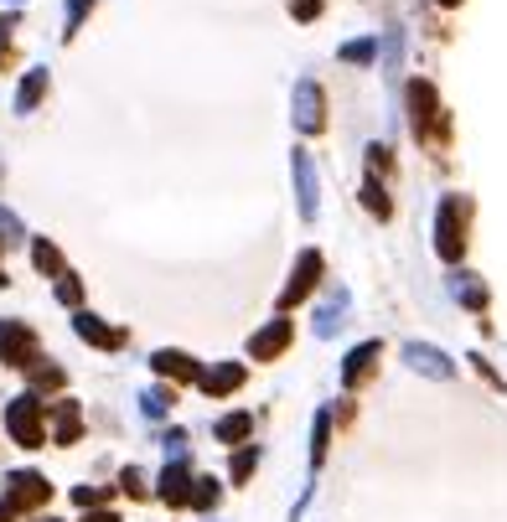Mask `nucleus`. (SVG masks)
Masks as SVG:
<instances>
[{
	"label": "nucleus",
	"instance_id": "3",
	"mask_svg": "<svg viewBox=\"0 0 507 522\" xmlns=\"http://www.w3.org/2000/svg\"><path fill=\"white\" fill-rule=\"evenodd\" d=\"M290 119H295V130H301V135H321V125H326V94H321L316 78H301V83H295Z\"/></svg>",
	"mask_w": 507,
	"mask_h": 522
},
{
	"label": "nucleus",
	"instance_id": "24",
	"mask_svg": "<svg viewBox=\"0 0 507 522\" xmlns=\"http://www.w3.org/2000/svg\"><path fill=\"white\" fill-rule=\"evenodd\" d=\"M218 497H223V486H218L213 476H197V486H192V507H197V512H213Z\"/></svg>",
	"mask_w": 507,
	"mask_h": 522
},
{
	"label": "nucleus",
	"instance_id": "18",
	"mask_svg": "<svg viewBox=\"0 0 507 522\" xmlns=\"http://www.w3.org/2000/svg\"><path fill=\"white\" fill-rule=\"evenodd\" d=\"M52 414H57V445H73L78 440V429H83V414H78V404L73 398H63V404H52Z\"/></svg>",
	"mask_w": 507,
	"mask_h": 522
},
{
	"label": "nucleus",
	"instance_id": "1",
	"mask_svg": "<svg viewBox=\"0 0 507 522\" xmlns=\"http://www.w3.org/2000/svg\"><path fill=\"white\" fill-rule=\"evenodd\" d=\"M466 218H471V202L466 197H445L435 212V249L445 264H456L466 254Z\"/></svg>",
	"mask_w": 507,
	"mask_h": 522
},
{
	"label": "nucleus",
	"instance_id": "15",
	"mask_svg": "<svg viewBox=\"0 0 507 522\" xmlns=\"http://www.w3.org/2000/svg\"><path fill=\"white\" fill-rule=\"evenodd\" d=\"M192 476H187V466H176V460H166V471H161V502H171V507H192Z\"/></svg>",
	"mask_w": 507,
	"mask_h": 522
},
{
	"label": "nucleus",
	"instance_id": "21",
	"mask_svg": "<svg viewBox=\"0 0 507 522\" xmlns=\"http://www.w3.org/2000/svg\"><path fill=\"white\" fill-rule=\"evenodd\" d=\"M32 264H37L42 274H68V269H63V254H57V243H47V238L32 243Z\"/></svg>",
	"mask_w": 507,
	"mask_h": 522
},
{
	"label": "nucleus",
	"instance_id": "2",
	"mask_svg": "<svg viewBox=\"0 0 507 522\" xmlns=\"http://www.w3.org/2000/svg\"><path fill=\"white\" fill-rule=\"evenodd\" d=\"M42 414H47V404L37 393H21L6 404V429L21 450H42Z\"/></svg>",
	"mask_w": 507,
	"mask_h": 522
},
{
	"label": "nucleus",
	"instance_id": "41",
	"mask_svg": "<svg viewBox=\"0 0 507 522\" xmlns=\"http://www.w3.org/2000/svg\"><path fill=\"white\" fill-rule=\"evenodd\" d=\"M0 285H6V269H0Z\"/></svg>",
	"mask_w": 507,
	"mask_h": 522
},
{
	"label": "nucleus",
	"instance_id": "17",
	"mask_svg": "<svg viewBox=\"0 0 507 522\" xmlns=\"http://www.w3.org/2000/svg\"><path fill=\"white\" fill-rule=\"evenodd\" d=\"M342 316H347V290H332V300L316 311V336H337V331L347 326Z\"/></svg>",
	"mask_w": 507,
	"mask_h": 522
},
{
	"label": "nucleus",
	"instance_id": "33",
	"mask_svg": "<svg viewBox=\"0 0 507 522\" xmlns=\"http://www.w3.org/2000/svg\"><path fill=\"white\" fill-rule=\"evenodd\" d=\"M73 502H78V507H99L104 491H99V486H73Z\"/></svg>",
	"mask_w": 507,
	"mask_h": 522
},
{
	"label": "nucleus",
	"instance_id": "38",
	"mask_svg": "<svg viewBox=\"0 0 507 522\" xmlns=\"http://www.w3.org/2000/svg\"><path fill=\"white\" fill-rule=\"evenodd\" d=\"M0 522H11V507L6 502H0Z\"/></svg>",
	"mask_w": 507,
	"mask_h": 522
},
{
	"label": "nucleus",
	"instance_id": "20",
	"mask_svg": "<svg viewBox=\"0 0 507 522\" xmlns=\"http://www.w3.org/2000/svg\"><path fill=\"white\" fill-rule=\"evenodd\" d=\"M326 450H332V409H321L311 424V466H321Z\"/></svg>",
	"mask_w": 507,
	"mask_h": 522
},
{
	"label": "nucleus",
	"instance_id": "40",
	"mask_svg": "<svg viewBox=\"0 0 507 522\" xmlns=\"http://www.w3.org/2000/svg\"><path fill=\"white\" fill-rule=\"evenodd\" d=\"M37 522H57V517H37Z\"/></svg>",
	"mask_w": 507,
	"mask_h": 522
},
{
	"label": "nucleus",
	"instance_id": "11",
	"mask_svg": "<svg viewBox=\"0 0 507 522\" xmlns=\"http://www.w3.org/2000/svg\"><path fill=\"white\" fill-rule=\"evenodd\" d=\"M290 321L285 316H275V321H264L259 331H254V342H249V352H254V362H275L285 347H290Z\"/></svg>",
	"mask_w": 507,
	"mask_h": 522
},
{
	"label": "nucleus",
	"instance_id": "4",
	"mask_svg": "<svg viewBox=\"0 0 507 522\" xmlns=\"http://www.w3.org/2000/svg\"><path fill=\"white\" fill-rule=\"evenodd\" d=\"M290 176H295V202H301V218L316 223V212H321V181H316L311 150H295V156H290Z\"/></svg>",
	"mask_w": 507,
	"mask_h": 522
},
{
	"label": "nucleus",
	"instance_id": "23",
	"mask_svg": "<svg viewBox=\"0 0 507 522\" xmlns=\"http://www.w3.org/2000/svg\"><path fill=\"white\" fill-rule=\"evenodd\" d=\"M171 404H176V393H171V388H145V393H140V409H145V419H161Z\"/></svg>",
	"mask_w": 507,
	"mask_h": 522
},
{
	"label": "nucleus",
	"instance_id": "27",
	"mask_svg": "<svg viewBox=\"0 0 507 522\" xmlns=\"http://www.w3.org/2000/svg\"><path fill=\"white\" fill-rule=\"evenodd\" d=\"M88 11H94V0H68V26H63V37H78V26H83Z\"/></svg>",
	"mask_w": 507,
	"mask_h": 522
},
{
	"label": "nucleus",
	"instance_id": "39",
	"mask_svg": "<svg viewBox=\"0 0 507 522\" xmlns=\"http://www.w3.org/2000/svg\"><path fill=\"white\" fill-rule=\"evenodd\" d=\"M440 6H461V0H440Z\"/></svg>",
	"mask_w": 507,
	"mask_h": 522
},
{
	"label": "nucleus",
	"instance_id": "26",
	"mask_svg": "<svg viewBox=\"0 0 507 522\" xmlns=\"http://www.w3.org/2000/svg\"><path fill=\"white\" fill-rule=\"evenodd\" d=\"M16 243H26V233H21V218H16V212H6V207H0V249H16Z\"/></svg>",
	"mask_w": 507,
	"mask_h": 522
},
{
	"label": "nucleus",
	"instance_id": "29",
	"mask_svg": "<svg viewBox=\"0 0 507 522\" xmlns=\"http://www.w3.org/2000/svg\"><path fill=\"white\" fill-rule=\"evenodd\" d=\"M373 52H378V47H373L368 37H363V42H347V47H342V63H373Z\"/></svg>",
	"mask_w": 507,
	"mask_h": 522
},
{
	"label": "nucleus",
	"instance_id": "16",
	"mask_svg": "<svg viewBox=\"0 0 507 522\" xmlns=\"http://www.w3.org/2000/svg\"><path fill=\"white\" fill-rule=\"evenodd\" d=\"M451 295L466 305V311H482V305H487V285L476 280V274H466V269L451 274Z\"/></svg>",
	"mask_w": 507,
	"mask_h": 522
},
{
	"label": "nucleus",
	"instance_id": "19",
	"mask_svg": "<svg viewBox=\"0 0 507 522\" xmlns=\"http://www.w3.org/2000/svg\"><path fill=\"white\" fill-rule=\"evenodd\" d=\"M42 94H47V68H32L21 83V94H16V114H32L42 104Z\"/></svg>",
	"mask_w": 507,
	"mask_h": 522
},
{
	"label": "nucleus",
	"instance_id": "12",
	"mask_svg": "<svg viewBox=\"0 0 507 522\" xmlns=\"http://www.w3.org/2000/svg\"><path fill=\"white\" fill-rule=\"evenodd\" d=\"M151 367L161 378H176V383H202V367L187 357V352H171V347H161L156 357H151Z\"/></svg>",
	"mask_w": 507,
	"mask_h": 522
},
{
	"label": "nucleus",
	"instance_id": "10",
	"mask_svg": "<svg viewBox=\"0 0 507 522\" xmlns=\"http://www.w3.org/2000/svg\"><path fill=\"white\" fill-rule=\"evenodd\" d=\"M435 88L425 83V78H414L409 83V125H414V135H420V140H430L435 135Z\"/></svg>",
	"mask_w": 507,
	"mask_h": 522
},
{
	"label": "nucleus",
	"instance_id": "9",
	"mask_svg": "<svg viewBox=\"0 0 507 522\" xmlns=\"http://www.w3.org/2000/svg\"><path fill=\"white\" fill-rule=\"evenodd\" d=\"M404 362L414 367V373H425V378H456V362L445 357L440 347H430V342H404Z\"/></svg>",
	"mask_w": 507,
	"mask_h": 522
},
{
	"label": "nucleus",
	"instance_id": "35",
	"mask_svg": "<svg viewBox=\"0 0 507 522\" xmlns=\"http://www.w3.org/2000/svg\"><path fill=\"white\" fill-rule=\"evenodd\" d=\"M368 166H373V171H389V150H383V145H368Z\"/></svg>",
	"mask_w": 507,
	"mask_h": 522
},
{
	"label": "nucleus",
	"instance_id": "6",
	"mask_svg": "<svg viewBox=\"0 0 507 522\" xmlns=\"http://www.w3.org/2000/svg\"><path fill=\"white\" fill-rule=\"evenodd\" d=\"M47 476H37V471H11L6 476V507L11 512H32V507H42L47 502Z\"/></svg>",
	"mask_w": 507,
	"mask_h": 522
},
{
	"label": "nucleus",
	"instance_id": "25",
	"mask_svg": "<svg viewBox=\"0 0 507 522\" xmlns=\"http://www.w3.org/2000/svg\"><path fill=\"white\" fill-rule=\"evenodd\" d=\"M363 207L373 212V218H389V212H394V202H389V192H383V187H378V181H368V187H363Z\"/></svg>",
	"mask_w": 507,
	"mask_h": 522
},
{
	"label": "nucleus",
	"instance_id": "22",
	"mask_svg": "<svg viewBox=\"0 0 507 522\" xmlns=\"http://www.w3.org/2000/svg\"><path fill=\"white\" fill-rule=\"evenodd\" d=\"M249 429H254L249 414H228V419H218V440L223 445H238V440H249Z\"/></svg>",
	"mask_w": 507,
	"mask_h": 522
},
{
	"label": "nucleus",
	"instance_id": "28",
	"mask_svg": "<svg viewBox=\"0 0 507 522\" xmlns=\"http://www.w3.org/2000/svg\"><path fill=\"white\" fill-rule=\"evenodd\" d=\"M254 466H259V450H238V455H233V481H249Z\"/></svg>",
	"mask_w": 507,
	"mask_h": 522
},
{
	"label": "nucleus",
	"instance_id": "42",
	"mask_svg": "<svg viewBox=\"0 0 507 522\" xmlns=\"http://www.w3.org/2000/svg\"><path fill=\"white\" fill-rule=\"evenodd\" d=\"M11 6H21V0H11Z\"/></svg>",
	"mask_w": 507,
	"mask_h": 522
},
{
	"label": "nucleus",
	"instance_id": "8",
	"mask_svg": "<svg viewBox=\"0 0 507 522\" xmlns=\"http://www.w3.org/2000/svg\"><path fill=\"white\" fill-rule=\"evenodd\" d=\"M73 331H78V342L99 347V352L125 347V331H119V326H109V321H104V316H94V311H78V316H73Z\"/></svg>",
	"mask_w": 507,
	"mask_h": 522
},
{
	"label": "nucleus",
	"instance_id": "30",
	"mask_svg": "<svg viewBox=\"0 0 507 522\" xmlns=\"http://www.w3.org/2000/svg\"><path fill=\"white\" fill-rule=\"evenodd\" d=\"M321 6H326V0H290V16H295V21H316Z\"/></svg>",
	"mask_w": 507,
	"mask_h": 522
},
{
	"label": "nucleus",
	"instance_id": "32",
	"mask_svg": "<svg viewBox=\"0 0 507 522\" xmlns=\"http://www.w3.org/2000/svg\"><path fill=\"white\" fill-rule=\"evenodd\" d=\"M78 295H83V285L73 280V274H63V280H57V300H63V305H78Z\"/></svg>",
	"mask_w": 507,
	"mask_h": 522
},
{
	"label": "nucleus",
	"instance_id": "5",
	"mask_svg": "<svg viewBox=\"0 0 507 522\" xmlns=\"http://www.w3.org/2000/svg\"><path fill=\"white\" fill-rule=\"evenodd\" d=\"M0 362L6 367H32L37 362V331L26 321H0Z\"/></svg>",
	"mask_w": 507,
	"mask_h": 522
},
{
	"label": "nucleus",
	"instance_id": "34",
	"mask_svg": "<svg viewBox=\"0 0 507 522\" xmlns=\"http://www.w3.org/2000/svg\"><path fill=\"white\" fill-rule=\"evenodd\" d=\"M119 486H125V491H130V497H145V476H140L135 466H130L125 476H119Z\"/></svg>",
	"mask_w": 507,
	"mask_h": 522
},
{
	"label": "nucleus",
	"instance_id": "36",
	"mask_svg": "<svg viewBox=\"0 0 507 522\" xmlns=\"http://www.w3.org/2000/svg\"><path fill=\"white\" fill-rule=\"evenodd\" d=\"M11 32H16V16H0V52H6V42H11Z\"/></svg>",
	"mask_w": 507,
	"mask_h": 522
},
{
	"label": "nucleus",
	"instance_id": "37",
	"mask_svg": "<svg viewBox=\"0 0 507 522\" xmlns=\"http://www.w3.org/2000/svg\"><path fill=\"white\" fill-rule=\"evenodd\" d=\"M88 522H114V517H109V512H94V517H88Z\"/></svg>",
	"mask_w": 507,
	"mask_h": 522
},
{
	"label": "nucleus",
	"instance_id": "31",
	"mask_svg": "<svg viewBox=\"0 0 507 522\" xmlns=\"http://www.w3.org/2000/svg\"><path fill=\"white\" fill-rule=\"evenodd\" d=\"M32 383L37 388H63V367H32Z\"/></svg>",
	"mask_w": 507,
	"mask_h": 522
},
{
	"label": "nucleus",
	"instance_id": "14",
	"mask_svg": "<svg viewBox=\"0 0 507 522\" xmlns=\"http://www.w3.org/2000/svg\"><path fill=\"white\" fill-rule=\"evenodd\" d=\"M244 362H218L213 367V373H202V393L207 398H223V393H238V388H244Z\"/></svg>",
	"mask_w": 507,
	"mask_h": 522
},
{
	"label": "nucleus",
	"instance_id": "7",
	"mask_svg": "<svg viewBox=\"0 0 507 522\" xmlns=\"http://www.w3.org/2000/svg\"><path fill=\"white\" fill-rule=\"evenodd\" d=\"M316 280H321V254L306 249L301 259H295V269H290V285L280 290V311H290L295 300H306V295L316 290Z\"/></svg>",
	"mask_w": 507,
	"mask_h": 522
},
{
	"label": "nucleus",
	"instance_id": "13",
	"mask_svg": "<svg viewBox=\"0 0 507 522\" xmlns=\"http://www.w3.org/2000/svg\"><path fill=\"white\" fill-rule=\"evenodd\" d=\"M378 342H363V347H352L347 362H342V388H357V383H368V373L378 367Z\"/></svg>",
	"mask_w": 507,
	"mask_h": 522
}]
</instances>
